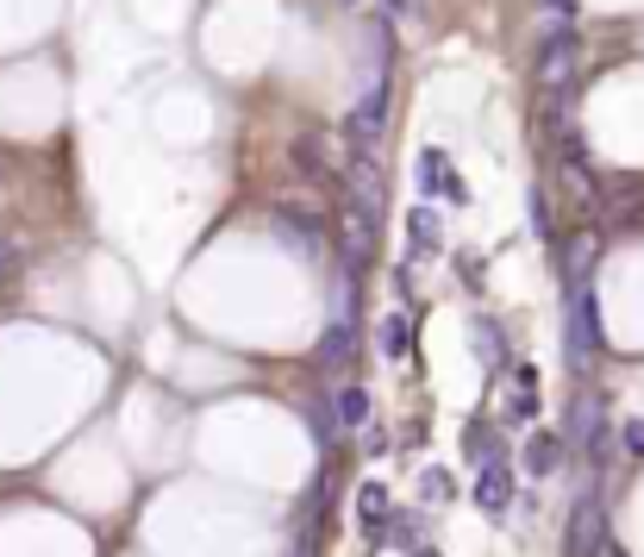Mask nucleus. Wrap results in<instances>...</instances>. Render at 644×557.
Here are the masks:
<instances>
[{
    "label": "nucleus",
    "mask_w": 644,
    "mask_h": 557,
    "mask_svg": "<svg viewBox=\"0 0 644 557\" xmlns=\"http://www.w3.org/2000/svg\"><path fill=\"white\" fill-rule=\"evenodd\" d=\"M475 507L482 513H507L513 507V463H507V445L488 438V451L475 463Z\"/></svg>",
    "instance_id": "obj_1"
},
{
    "label": "nucleus",
    "mask_w": 644,
    "mask_h": 557,
    "mask_svg": "<svg viewBox=\"0 0 644 557\" xmlns=\"http://www.w3.org/2000/svg\"><path fill=\"white\" fill-rule=\"evenodd\" d=\"M595 351H600V301H595V288L570 282V363L589 370Z\"/></svg>",
    "instance_id": "obj_2"
},
{
    "label": "nucleus",
    "mask_w": 644,
    "mask_h": 557,
    "mask_svg": "<svg viewBox=\"0 0 644 557\" xmlns=\"http://www.w3.org/2000/svg\"><path fill=\"white\" fill-rule=\"evenodd\" d=\"M575 82V26H545V45H538V88L545 95H564Z\"/></svg>",
    "instance_id": "obj_3"
},
{
    "label": "nucleus",
    "mask_w": 644,
    "mask_h": 557,
    "mask_svg": "<svg viewBox=\"0 0 644 557\" xmlns=\"http://www.w3.org/2000/svg\"><path fill=\"white\" fill-rule=\"evenodd\" d=\"M607 552V507L600 502H575V527H570V557H600Z\"/></svg>",
    "instance_id": "obj_4"
},
{
    "label": "nucleus",
    "mask_w": 644,
    "mask_h": 557,
    "mask_svg": "<svg viewBox=\"0 0 644 557\" xmlns=\"http://www.w3.org/2000/svg\"><path fill=\"white\" fill-rule=\"evenodd\" d=\"M507 382H513V395H507V426L538 420V370H532V363H507Z\"/></svg>",
    "instance_id": "obj_5"
},
{
    "label": "nucleus",
    "mask_w": 644,
    "mask_h": 557,
    "mask_svg": "<svg viewBox=\"0 0 644 557\" xmlns=\"http://www.w3.org/2000/svg\"><path fill=\"white\" fill-rule=\"evenodd\" d=\"M470 351L488 363V376H507V363H513V357H507V332H500L488 313H475L470 320Z\"/></svg>",
    "instance_id": "obj_6"
},
{
    "label": "nucleus",
    "mask_w": 644,
    "mask_h": 557,
    "mask_svg": "<svg viewBox=\"0 0 644 557\" xmlns=\"http://www.w3.org/2000/svg\"><path fill=\"white\" fill-rule=\"evenodd\" d=\"M407 251L413 257H438L445 251V220H438L432 207H413V213H407Z\"/></svg>",
    "instance_id": "obj_7"
},
{
    "label": "nucleus",
    "mask_w": 644,
    "mask_h": 557,
    "mask_svg": "<svg viewBox=\"0 0 644 557\" xmlns=\"http://www.w3.org/2000/svg\"><path fill=\"white\" fill-rule=\"evenodd\" d=\"M550 145L564 151V163H570L575 182H589V145H582V132H575L570 113H550Z\"/></svg>",
    "instance_id": "obj_8"
},
{
    "label": "nucleus",
    "mask_w": 644,
    "mask_h": 557,
    "mask_svg": "<svg viewBox=\"0 0 644 557\" xmlns=\"http://www.w3.org/2000/svg\"><path fill=\"white\" fill-rule=\"evenodd\" d=\"M420 188H425V195H445V201H463V182H457V170H450L445 151H425L420 157Z\"/></svg>",
    "instance_id": "obj_9"
},
{
    "label": "nucleus",
    "mask_w": 644,
    "mask_h": 557,
    "mask_svg": "<svg viewBox=\"0 0 644 557\" xmlns=\"http://www.w3.org/2000/svg\"><path fill=\"white\" fill-rule=\"evenodd\" d=\"M557 463H564V438H557V432H538V438L520 451L525 476H557Z\"/></svg>",
    "instance_id": "obj_10"
},
{
    "label": "nucleus",
    "mask_w": 644,
    "mask_h": 557,
    "mask_svg": "<svg viewBox=\"0 0 644 557\" xmlns=\"http://www.w3.org/2000/svg\"><path fill=\"white\" fill-rule=\"evenodd\" d=\"M375 351H382V357H407V351H413V320H407L400 307L375 320Z\"/></svg>",
    "instance_id": "obj_11"
},
{
    "label": "nucleus",
    "mask_w": 644,
    "mask_h": 557,
    "mask_svg": "<svg viewBox=\"0 0 644 557\" xmlns=\"http://www.w3.org/2000/svg\"><path fill=\"white\" fill-rule=\"evenodd\" d=\"M600 432H607V420H600V401H575V407H570V438H575V445H600Z\"/></svg>",
    "instance_id": "obj_12"
},
{
    "label": "nucleus",
    "mask_w": 644,
    "mask_h": 557,
    "mask_svg": "<svg viewBox=\"0 0 644 557\" xmlns=\"http://www.w3.org/2000/svg\"><path fill=\"white\" fill-rule=\"evenodd\" d=\"M295 157L307 163V176H325V170H332V145H325V132H300Z\"/></svg>",
    "instance_id": "obj_13"
},
{
    "label": "nucleus",
    "mask_w": 644,
    "mask_h": 557,
    "mask_svg": "<svg viewBox=\"0 0 644 557\" xmlns=\"http://www.w3.org/2000/svg\"><path fill=\"white\" fill-rule=\"evenodd\" d=\"M338 426H370V388H357V382L338 388Z\"/></svg>",
    "instance_id": "obj_14"
},
{
    "label": "nucleus",
    "mask_w": 644,
    "mask_h": 557,
    "mask_svg": "<svg viewBox=\"0 0 644 557\" xmlns=\"http://www.w3.org/2000/svg\"><path fill=\"white\" fill-rule=\"evenodd\" d=\"M525 226H532V238H557V226H550V195L545 188H532V195H525Z\"/></svg>",
    "instance_id": "obj_15"
},
{
    "label": "nucleus",
    "mask_w": 644,
    "mask_h": 557,
    "mask_svg": "<svg viewBox=\"0 0 644 557\" xmlns=\"http://www.w3.org/2000/svg\"><path fill=\"white\" fill-rule=\"evenodd\" d=\"M382 507H388V488H382V482H363V488H357V513L370 520V532L382 527Z\"/></svg>",
    "instance_id": "obj_16"
},
{
    "label": "nucleus",
    "mask_w": 644,
    "mask_h": 557,
    "mask_svg": "<svg viewBox=\"0 0 644 557\" xmlns=\"http://www.w3.org/2000/svg\"><path fill=\"white\" fill-rule=\"evenodd\" d=\"M425 495H438V502L450 495V476H445V470H425Z\"/></svg>",
    "instance_id": "obj_17"
},
{
    "label": "nucleus",
    "mask_w": 644,
    "mask_h": 557,
    "mask_svg": "<svg viewBox=\"0 0 644 557\" xmlns=\"http://www.w3.org/2000/svg\"><path fill=\"white\" fill-rule=\"evenodd\" d=\"M626 451H644V420H626Z\"/></svg>",
    "instance_id": "obj_18"
},
{
    "label": "nucleus",
    "mask_w": 644,
    "mask_h": 557,
    "mask_svg": "<svg viewBox=\"0 0 644 557\" xmlns=\"http://www.w3.org/2000/svg\"><path fill=\"white\" fill-rule=\"evenodd\" d=\"M282 557H320V552H313V539H295V545H288Z\"/></svg>",
    "instance_id": "obj_19"
},
{
    "label": "nucleus",
    "mask_w": 644,
    "mask_h": 557,
    "mask_svg": "<svg viewBox=\"0 0 644 557\" xmlns=\"http://www.w3.org/2000/svg\"><path fill=\"white\" fill-rule=\"evenodd\" d=\"M388 7V20H400V13H413V0H382Z\"/></svg>",
    "instance_id": "obj_20"
},
{
    "label": "nucleus",
    "mask_w": 644,
    "mask_h": 557,
    "mask_svg": "<svg viewBox=\"0 0 644 557\" xmlns=\"http://www.w3.org/2000/svg\"><path fill=\"white\" fill-rule=\"evenodd\" d=\"M413 557H438V552H413Z\"/></svg>",
    "instance_id": "obj_21"
}]
</instances>
